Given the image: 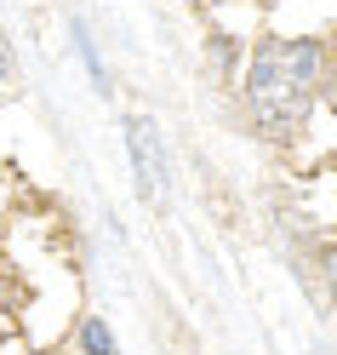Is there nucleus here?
<instances>
[{"instance_id":"nucleus-1","label":"nucleus","mask_w":337,"mask_h":355,"mask_svg":"<svg viewBox=\"0 0 337 355\" xmlns=\"http://www.w3.org/2000/svg\"><path fill=\"white\" fill-rule=\"evenodd\" d=\"M326 75V46L320 40H263L246 69V109L263 138H298L309 103L320 98Z\"/></svg>"},{"instance_id":"nucleus-2","label":"nucleus","mask_w":337,"mask_h":355,"mask_svg":"<svg viewBox=\"0 0 337 355\" xmlns=\"http://www.w3.org/2000/svg\"><path fill=\"white\" fill-rule=\"evenodd\" d=\"M126 144H131V172H138L143 201L161 207V201H166V166H161V144H154V126L131 115V121H126Z\"/></svg>"},{"instance_id":"nucleus-3","label":"nucleus","mask_w":337,"mask_h":355,"mask_svg":"<svg viewBox=\"0 0 337 355\" xmlns=\"http://www.w3.org/2000/svg\"><path fill=\"white\" fill-rule=\"evenodd\" d=\"M80 344H86V355H115V338H109L103 321H86L80 327Z\"/></svg>"},{"instance_id":"nucleus-4","label":"nucleus","mask_w":337,"mask_h":355,"mask_svg":"<svg viewBox=\"0 0 337 355\" xmlns=\"http://www.w3.org/2000/svg\"><path fill=\"white\" fill-rule=\"evenodd\" d=\"M326 103H331V115H337V69H331V80H326Z\"/></svg>"},{"instance_id":"nucleus-5","label":"nucleus","mask_w":337,"mask_h":355,"mask_svg":"<svg viewBox=\"0 0 337 355\" xmlns=\"http://www.w3.org/2000/svg\"><path fill=\"white\" fill-rule=\"evenodd\" d=\"M12 75V52H6V40H0V80Z\"/></svg>"}]
</instances>
